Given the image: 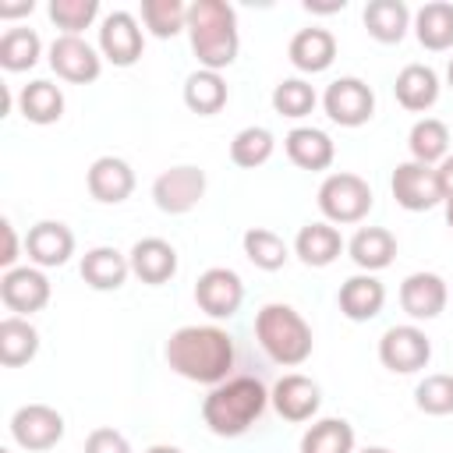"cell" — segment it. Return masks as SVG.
<instances>
[{"label":"cell","instance_id":"1","mask_svg":"<svg viewBox=\"0 0 453 453\" xmlns=\"http://www.w3.org/2000/svg\"><path fill=\"white\" fill-rule=\"evenodd\" d=\"M163 357H166L170 372H177L180 379L212 389L230 379L237 347L223 326H180L170 333Z\"/></svg>","mask_w":453,"mask_h":453},{"label":"cell","instance_id":"2","mask_svg":"<svg viewBox=\"0 0 453 453\" xmlns=\"http://www.w3.org/2000/svg\"><path fill=\"white\" fill-rule=\"evenodd\" d=\"M269 407V389L255 375H230L226 382L212 386L202 400V421L219 439H237L251 432Z\"/></svg>","mask_w":453,"mask_h":453},{"label":"cell","instance_id":"3","mask_svg":"<svg viewBox=\"0 0 453 453\" xmlns=\"http://www.w3.org/2000/svg\"><path fill=\"white\" fill-rule=\"evenodd\" d=\"M188 42L205 71H226L241 53L237 11L226 0H195L188 7Z\"/></svg>","mask_w":453,"mask_h":453},{"label":"cell","instance_id":"4","mask_svg":"<svg viewBox=\"0 0 453 453\" xmlns=\"http://www.w3.org/2000/svg\"><path fill=\"white\" fill-rule=\"evenodd\" d=\"M255 340L265 350V357L273 365H283V368L304 365L311 357V350H315L311 326L304 322V315L294 304H283V301H269V304L258 308Z\"/></svg>","mask_w":453,"mask_h":453},{"label":"cell","instance_id":"5","mask_svg":"<svg viewBox=\"0 0 453 453\" xmlns=\"http://www.w3.org/2000/svg\"><path fill=\"white\" fill-rule=\"evenodd\" d=\"M315 202H319V212H322L326 223L354 226V223L368 219V212L375 205V195H372V184L361 173L336 170V173H326V180L319 184Z\"/></svg>","mask_w":453,"mask_h":453},{"label":"cell","instance_id":"6","mask_svg":"<svg viewBox=\"0 0 453 453\" xmlns=\"http://www.w3.org/2000/svg\"><path fill=\"white\" fill-rule=\"evenodd\" d=\"M379 361L393 375H414V372L428 368V361H432V340L414 322L389 326L379 336Z\"/></svg>","mask_w":453,"mask_h":453},{"label":"cell","instance_id":"7","mask_svg":"<svg viewBox=\"0 0 453 453\" xmlns=\"http://www.w3.org/2000/svg\"><path fill=\"white\" fill-rule=\"evenodd\" d=\"M96 50L113 67H134L145 53V28L131 11H110L99 21Z\"/></svg>","mask_w":453,"mask_h":453},{"label":"cell","instance_id":"8","mask_svg":"<svg viewBox=\"0 0 453 453\" xmlns=\"http://www.w3.org/2000/svg\"><path fill=\"white\" fill-rule=\"evenodd\" d=\"M205 188H209L205 170L195 166V163H180V166L163 170L152 180V202L166 216H184L205 198Z\"/></svg>","mask_w":453,"mask_h":453},{"label":"cell","instance_id":"9","mask_svg":"<svg viewBox=\"0 0 453 453\" xmlns=\"http://www.w3.org/2000/svg\"><path fill=\"white\" fill-rule=\"evenodd\" d=\"M11 439H14V446H21L25 453H46V449H53L60 439H64V432H67V425H64V414L57 411V407H50V403H21L14 414H11Z\"/></svg>","mask_w":453,"mask_h":453},{"label":"cell","instance_id":"10","mask_svg":"<svg viewBox=\"0 0 453 453\" xmlns=\"http://www.w3.org/2000/svg\"><path fill=\"white\" fill-rule=\"evenodd\" d=\"M322 110L340 127H361V124H368L375 117V92L357 74H343V78L326 85Z\"/></svg>","mask_w":453,"mask_h":453},{"label":"cell","instance_id":"11","mask_svg":"<svg viewBox=\"0 0 453 453\" xmlns=\"http://www.w3.org/2000/svg\"><path fill=\"white\" fill-rule=\"evenodd\" d=\"M50 71L67 85H92L103 74V53L81 35H57L46 50Z\"/></svg>","mask_w":453,"mask_h":453},{"label":"cell","instance_id":"12","mask_svg":"<svg viewBox=\"0 0 453 453\" xmlns=\"http://www.w3.org/2000/svg\"><path fill=\"white\" fill-rule=\"evenodd\" d=\"M50 297H53V287H50L46 269H39V265H18L0 276V301L11 315L32 319L35 311H42L50 304Z\"/></svg>","mask_w":453,"mask_h":453},{"label":"cell","instance_id":"13","mask_svg":"<svg viewBox=\"0 0 453 453\" xmlns=\"http://www.w3.org/2000/svg\"><path fill=\"white\" fill-rule=\"evenodd\" d=\"M195 304L209 315V319H234L244 304V283L234 269L226 265H212L195 280Z\"/></svg>","mask_w":453,"mask_h":453},{"label":"cell","instance_id":"14","mask_svg":"<svg viewBox=\"0 0 453 453\" xmlns=\"http://www.w3.org/2000/svg\"><path fill=\"white\" fill-rule=\"evenodd\" d=\"M269 407H273L283 421L304 425V421H311V418L319 414V407H322V389H319L315 379H308V375H301V372H287V375H280V379L273 382V389H269Z\"/></svg>","mask_w":453,"mask_h":453},{"label":"cell","instance_id":"15","mask_svg":"<svg viewBox=\"0 0 453 453\" xmlns=\"http://www.w3.org/2000/svg\"><path fill=\"white\" fill-rule=\"evenodd\" d=\"M389 191H393L396 205L407 209V212H428V209L442 205L435 166H425V163H414V159L396 163V170L389 177Z\"/></svg>","mask_w":453,"mask_h":453},{"label":"cell","instance_id":"16","mask_svg":"<svg viewBox=\"0 0 453 453\" xmlns=\"http://www.w3.org/2000/svg\"><path fill=\"white\" fill-rule=\"evenodd\" d=\"M25 255L39 269H60L74 255V230L60 219H39L25 234Z\"/></svg>","mask_w":453,"mask_h":453},{"label":"cell","instance_id":"17","mask_svg":"<svg viewBox=\"0 0 453 453\" xmlns=\"http://www.w3.org/2000/svg\"><path fill=\"white\" fill-rule=\"evenodd\" d=\"M449 304V287L439 273H411L403 283H400V308L414 319V322H432L446 311Z\"/></svg>","mask_w":453,"mask_h":453},{"label":"cell","instance_id":"18","mask_svg":"<svg viewBox=\"0 0 453 453\" xmlns=\"http://www.w3.org/2000/svg\"><path fill=\"white\" fill-rule=\"evenodd\" d=\"M283 152H287V159H290L297 170H308V173H322V170H329L333 159H336L333 138H329L322 127H311V124L290 127L287 138H283Z\"/></svg>","mask_w":453,"mask_h":453},{"label":"cell","instance_id":"19","mask_svg":"<svg viewBox=\"0 0 453 453\" xmlns=\"http://www.w3.org/2000/svg\"><path fill=\"white\" fill-rule=\"evenodd\" d=\"M85 184H88V195L103 205H120L131 198L134 191V170L127 159L120 156H99L92 159L88 173H85Z\"/></svg>","mask_w":453,"mask_h":453},{"label":"cell","instance_id":"20","mask_svg":"<svg viewBox=\"0 0 453 453\" xmlns=\"http://www.w3.org/2000/svg\"><path fill=\"white\" fill-rule=\"evenodd\" d=\"M131 276H138L149 287H163L177 276V248L163 237H142L127 251Z\"/></svg>","mask_w":453,"mask_h":453},{"label":"cell","instance_id":"21","mask_svg":"<svg viewBox=\"0 0 453 453\" xmlns=\"http://www.w3.org/2000/svg\"><path fill=\"white\" fill-rule=\"evenodd\" d=\"M336 304H340V315L350 319V322H372L382 308H386V287L375 273H354L340 283V294H336Z\"/></svg>","mask_w":453,"mask_h":453},{"label":"cell","instance_id":"22","mask_svg":"<svg viewBox=\"0 0 453 453\" xmlns=\"http://www.w3.org/2000/svg\"><path fill=\"white\" fill-rule=\"evenodd\" d=\"M287 60L301 74H322L336 60V35L329 28H319V25L301 28V32H294V39L287 46Z\"/></svg>","mask_w":453,"mask_h":453},{"label":"cell","instance_id":"23","mask_svg":"<svg viewBox=\"0 0 453 453\" xmlns=\"http://www.w3.org/2000/svg\"><path fill=\"white\" fill-rule=\"evenodd\" d=\"M78 273H81V280H85L92 290L110 294V290H120V287L127 283L131 262H127L124 251H117V248H110V244H96V248H88V251L81 255Z\"/></svg>","mask_w":453,"mask_h":453},{"label":"cell","instance_id":"24","mask_svg":"<svg viewBox=\"0 0 453 453\" xmlns=\"http://www.w3.org/2000/svg\"><path fill=\"white\" fill-rule=\"evenodd\" d=\"M365 32L382 42V46H396L407 39L411 25H414V11L403 4V0H368L365 4Z\"/></svg>","mask_w":453,"mask_h":453},{"label":"cell","instance_id":"25","mask_svg":"<svg viewBox=\"0 0 453 453\" xmlns=\"http://www.w3.org/2000/svg\"><path fill=\"white\" fill-rule=\"evenodd\" d=\"M343 251H347V244H343L340 230H336L333 223H326V219L304 223V226L297 230V237H294V255H297L308 269H326V265H333Z\"/></svg>","mask_w":453,"mask_h":453},{"label":"cell","instance_id":"26","mask_svg":"<svg viewBox=\"0 0 453 453\" xmlns=\"http://www.w3.org/2000/svg\"><path fill=\"white\" fill-rule=\"evenodd\" d=\"M396 234L386 226H357L347 241V255L361 273H382L396 258Z\"/></svg>","mask_w":453,"mask_h":453},{"label":"cell","instance_id":"27","mask_svg":"<svg viewBox=\"0 0 453 453\" xmlns=\"http://www.w3.org/2000/svg\"><path fill=\"white\" fill-rule=\"evenodd\" d=\"M439 92H442L439 74H435L428 64H407V67H400V74H396V81H393V96H396V103H400L407 113H425V110H432V106L439 103Z\"/></svg>","mask_w":453,"mask_h":453},{"label":"cell","instance_id":"28","mask_svg":"<svg viewBox=\"0 0 453 453\" xmlns=\"http://www.w3.org/2000/svg\"><path fill=\"white\" fill-rule=\"evenodd\" d=\"M414 39L432 50V53H446L453 50V4L449 0H428L414 11V25H411Z\"/></svg>","mask_w":453,"mask_h":453},{"label":"cell","instance_id":"29","mask_svg":"<svg viewBox=\"0 0 453 453\" xmlns=\"http://www.w3.org/2000/svg\"><path fill=\"white\" fill-rule=\"evenodd\" d=\"M18 113L28 120V124H57L64 117V92L60 85H53L50 78H35L28 85L18 88Z\"/></svg>","mask_w":453,"mask_h":453},{"label":"cell","instance_id":"30","mask_svg":"<svg viewBox=\"0 0 453 453\" xmlns=\"http://www.w3.org/2000/svg\"><path fill=\"white\" fill-rule=\"evenodd\" d=\"M297 453H357V435L347 418H319L304 428Z\"/></svg>","mask_w":453,"mask_h":453},{"label":"cell","instance_id":"31","mask_svg":"<svg viewBox=\"0 0 453 453\" xmlns=\"http://www.w3.org/2000/svg\"><path fill=\"white\" fill-rule=\"evenodd\" d=\"M230 92H226V78L219 71H191L184 78V106L198 117H216L223 106H226Z\"/></svg>","mask_w":453,"mask_h":453},{"label":"cell","instance_id":"32","mask_svg":"<svg viewBox=\"0 0 453 453\" xmlns=\"http://www.w3.org/2000/svg\"><path fill=\"white\" fill-rule=\"evenodd\" d=\"M35 354H39V329L21 315L0 319V365L4 368H21Z\"/></svg>","mask_w":453,"mask_h":453},{"label":"cell","instance_id":"33","mask_svg":"<svg viewBox=\"0 0 453 453\" xmlns=\"http://www.w3.org/2000/svg\"><path fill=\"white\" fill-rule=\"evenodd\" d=\"M407 149L414 163L425 166H439L449 156V127L439 117H418L411 134H407Z\"/></svg>","mask_w":453,"mask_h":453},{"label":"cell","instance_id":"34","mask_svg":"<svg viewBox=\"0 0 453 453\" xmlns=\"http://www.w3.org/2000/svg\"><path fill=\"white\" fill-rule=\"evenodd\" d=\"M42 57V39L35 28L28 25H14L0 35V67L7 74H21V71H32Z\"/></svg>","mask_w":453,"mask_h":453},{"label":"cell","instance_id":"35","mask_svg":"<svg viewBox=\"0 0 453 453\" xmlns=\"http://www.w3.org/2000/svg\"><path fill=\"white\" fill-rule=\"evenodd\" d=\"M241 248H244V258L262 273H276L290 262L287 241L269 226H248L244 237H241Z\"/></svg>","mask_w":453,"mask_h":453},{"label":"cell","instance_id":"36","mask_svg":"<svg viewBox=\"0 0 453 453\" xmlns=\"http://www.w3.org/2000/svg\"><path fill=\"white\" fill-rule=\"evenodd\" d=\"M273 152H276V134H273L269 127H262V124L241 127V131L234 134V142H230V159H234V166H241V170H258V166H265V163L273 159Z\"/></svg>","mask_w":453,"mask_h":453},{"label":"cell","instance_id":"37","mask_svg":"<svg viewBox=\"0 0 453 453\" xmlns=\"http://www.w3.org/2000/svg\"><path fill=\"white\" fill-rule=\"evenodd\" d=\"M188 7L180 0H142V25L156 39H173L188 32Z\"/></svg>","mask_w":453,"mask_h":453},{"label":"cell","instance_id":"38","mask_svg":"<svg viewBox=\"0 0 453 453\" xmlns=\"http://www.w3.org/2000/svg\"><path fill=\"white\" fill-rule=\"evenodd\" d=\"M269 103H273V113H280L287 120H304L319 106V96L304 78H283L273 85Z\"/></svg>","mask_w":453,"mask_h":453},{"label":"cell","instance_id":"39","mask_svg":"<svg viewBox=\"0 0 453 453\" xmlns=\"http://www.w3.org/2000/svg\"><path fill=\"white\" fill-rule=\"evenodd\" d=\"M46 14L60 28V35H81L99 21V0H50Z\"/></svg>","mask_w":453,"mask_h":453},{"label":"cell","instance_id":"40","mask_svg":"<svg viewBox=\"0 0 453 453\" xmlns=\"http://www.w3.org/2000/svg\"><path fill=\"white\" fill-rule=\"evenodd\" d=\"M414 407L432 418L453 414V375L449 372H432L414 386Z\"/></svg>","mask_w":453,"mask_h":453},{"label":"cell","instance_id":"41","mask_svg":"<svg viewBox=\"0 0 453 453\" xmlns=\"http://www.w3.org/2000/svg\"><path fill=\"white\" fill-rule=\"evenodd\" d=\"M85 453H134V449H131L124 432H117L110 425H99L85 435Z\"/></svg>","mask_w":453,"mask_h":453},{"label":"cell","instance_id":"42","mask_svg":"<svg viewBox=\"0 0 453 453\" xmlns=\"http://www.w3.org/2000/svg\"><path fill=\"white\" fill-rule=\"evenodd\" d=\"M0 226H4V251H0V265H4V273H7V269H18L21 241H18V230H14V223H11V219H0Z\"/></svg>","mask_w":453,"mask_h":453},{"label":"cell","instance_id":"43","mask_svg":"<svg viewBox=\"0 0 453 453\" xmlns=\"http://www.w3.org/2000/svg\"><path fill=\"white\" fill-rule=\"evenodd\" d=\"M435 180H439V195H442V205L453 202V152L435 166Z\"/></svg>","mask_w":453,"mask_h":453},{"label":"cell","instance_id":"44","mask_svg":"<svg viewBox=\"0 0 453 453\" xmlns=\"http://www.w3.org/2000/svg\"><path fill=\"white\" fill-rule=\"evenodd\" d=\"M32 11H35V0H0V21L28 18Z\"/></svg>","mask_w":453,"mask_h":453},{"label":"cell","instance_id":"45","mask_svg":"<svg viewBox=\"0 0 453 453\" xmlns=\"http://www.w3.org/2000/svg\"><path fill=\"white\" fill-rule=\"evenodd\" d=\"M347 7V0H333V4H315V0H304V11L308 14H336V11H343Z\"/></svg>","mask_w":453,"mask_h":453},{"label":"cell","instance_id":"46","mask_svg":"<svg viewBox=\"0 0 453 453\" xmlns=\"http://www.w3.org/2000/svg\"><path fill=\"white\" fill-rule=\"evenodd\" d=\"M145 453H184L180 446H170V442H156V446H149Z\"/></svg>","mask_w":453,"mask_h":453},{"label":"cell","instance_id":"47","mask_svg":"<svg viewBox=\"0 0 453 453\" xmlns=\"http://www.w3.org/2000/svg\"><path fill=\"white\" fill-rule=\"evenodd\" d=\"M446 85H449V92H453V57H449V64H446Z\"/></svg>","mask_w":453,"mask_h":453},{"label":"cell","instance_id":"48","mask_svg":"<svg viewBox=\"0 0 453 453\" xmlns=\"http://www.w3.org/2000/svg\"><path fill=\"white\" fill-rule=\"evenodd\" d=\"M357 453H393V449H386V446H365V449H357Z\"/></svg>","mask_w":453,"mask_h":453},{"label":"cell","instance_id":"49","mask_svg":"<svg viewBox=\"0 0 453 453\" xmlns=\"http://www.w3.org/2000/svg\"><path fill=\"white\" fill-rule=\"evenodd\" d=\"M446 223H449V230H453V202H446Z\"/></svg>","mask_w":453,"mask_h":453},{"label":"cell","instance_id":"50","mask_svg":"<svg viewBox=\"0 0 453 453\" xmlns=\"http://www.w3.org/2000/svg\"><path fill=\"white\" fill-rule=\"evenodd\" d=\"M0 453H14V449H11V446H0Z\"/></svg>","mask_w":453,"mask_h":453}]
</instances>
